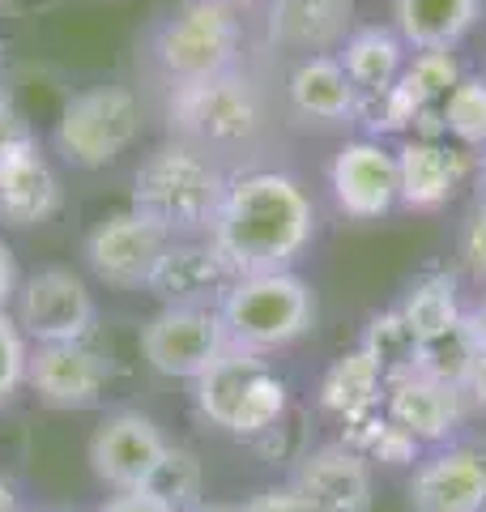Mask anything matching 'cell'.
Returning a JSON list of instances; mask_svg holds the SVG:
<instances>
[{
	"mask_svg": "<svg viewBox=\"0 0 486 512\" xmlns=\"http://www.w3.org/2000/svg\"><path fill=\"white\" fill-rule=\"evenodd\" d=\"M205 239L231 269V278L282 274L312 248L316 205L295 175L243 171L226 180L222 210Z\"/></svg>",
	"mask_w": 486,
	"mask_h": 512,
	"instance_id": "obj_1",
	"label": "cell"
},
{
	"mask_svg": "<svg viewBox=\"0 0 486 512\" xmlns=\"http://www.w3.org/2000/svg\"><path fill=\"white\" fill-rule=\"evenodd\" d=\"M226 197V175L205 150L167 137L141 158L133 175V205L171 239H205Z\"/></svg>",
	"mask_w": 486,
	"mask_h": 512,
	"instance_id": "obj_2",
	"label": "cell"
},
{
	"mask_svg": "<svg viewBox=\"0 0 486 512\" xmlns=\"http://www.w3.org/2000/svg\"><path fill=\"white\" fill-rule=\"evenodd\" d=\"M192 402L201 419L226 436H269L286 414V380L265 363V355L226 346L222 355L192 380Z\"/></svg>",
	"mask_w": 486,
	"mask_h": 512,
	"instance_id": "obj_3",
	"label": "cell"
},
{
	"mask_svg": "<svg viewBox=\"0 0 486 512\" xmlns=\"http://www.w3.org/2000/svg\"><path fill=\"white\" fill-rule=\"evenodd\" d=\"M167 128L175 141H188V146L205 150L209 158L222 150H243L265 128V99L243 69L205 77V82L171 86Z\"/></svg>",
	"mask_w": 486,
	"mask_h": 512,
	"instance_id": "obj_4",
	"label": "cell"
},
{
	"mask_svg": "<svg viewBox=\"0 0 486 512\" xmlns=\"http://www.w3.org/2000/svg\"><path fill=\"white\" fill-rule=\"evenodd\" d=\"M218 316L226 329V346L273 355L316 325V295L295 269L252 274L231 282V291L218 303Z\"/></svg>",
	"mask_w": 486,
	"mask_h": 512,
	"instance_id": "obj_5",
	"label": "cell"
},
{
	"mask_svg": "<svg viewBox=\"0 0 486 512\" xmlns=\"http://www.w3.org/2000/svg\"><path fill=\"white\" fill-rule=\"evenodd\" d=\"M243 22L235 5L222 0H184L150 35V60L171 86L205 82V77L239 69Z\"/></svg>",
	"mask_w": 486,
	"mask_h": 512,
	"instance_id": "obj_6",
	"label": "cell"
},
{
	"mask_svg": "<svg viewBox=\"0 0 486 512\" xmlns=\"http://www.w3.org/2000/svg\"><path fill=\"white\" fill-rule=\"evenodd\" d=\"M141 137V99L128 86H90L64 103L56 120V150L69 167L99 171L133 150Z\"/></svg>",
	"mask_w": 486,
	"mask_h": 512,
	"instance_id": "obj_7",
	"label": "cell"
},
{
	"mask_svg": "<svg viewBox=\"0 0 486 512\" xmlns=\"http://www.w3.org/2000/svg\"><path fill=\"white\" fill-rule=\"evenodd\" d=\"M9 312L26 333V342L35 346L86 342L94 325H99V308H94L90 286L69 265H43L30 278H22Z\"/></svg>",
	"mask_w": 486,
	"mask_h": 512,
	"instance_id": "obj_8",
	"label": "cell"
},
{
	"mask_svg": "<svg viewBox=\"0 0 486 512\" xmlns=\"http://www.w3.org/2000/svg\"><path fill=\"white\" fill-rule=\"evenodd\" d=\"M226 350V329L214 303L158 308L141 329V355L171 380H197Z\"/></svg>",
	"mask_w": 486,
	"mask_h": 512,
	"instance_id": "obj_9",
	"label": "cell"
},
{
	"mask_svg": "<svg viewBox=\"0 0 486 512\" xmlns=\"http://www.w3.org/2000/svg\"><path fill=\"white\" fill-rule=\"evenodd\" d=\"M171 444L162 427L141 410H116L90 436V470L111 491H145L158 466L167 461Z\"/></svg>",
	"mask_w": 486,
	"mask_h": 512,
	"instance_id": "obj_10",
	"label": "cell"
},
{
	"mask_svg": "<svg viewBox=\"0 0 486 512\" xmlns=\"http://www.w3.org/2000/svg\"><path fill=\"white\" fill-rule=\"evenodd\" d=\"M167 244L171 235H162L137 210H116L90 227L81 256H86L90 274L99 282L116 286V291H145Z\"/></svg>",
	"mask_w": 486,
	"mask_h": 512,
	"instance_id": "obj_11",
	"label": "cell"
},
{
	"mask_svg": "<svg viewBox=\"0 0 486 512\" xmlns=\"http://www.w3.org/2000/svg\"><path fill=\"white\" fill-rule=\"evenodd\" d=\"M329 188L337 210L354 222H380L401 205L397 150L380 137H354L329 163Z\"/></svg>",
	"mask_w": 486,
	"mask_h": 512,
	"instance_id": "obj_12",
	"label": "cell"
},
{
	"mask_svg": "<svg viewBox=\"0 0 486 512\" xmlns=\"http://www.w3.org/2000/svg\"><path fill=\"white\" fill-rule=\"evenodd\" d=\"M111 363L86 342H56V346H30L26 384L39 393V402L56 410H86L99 406L107 393Z\"/></svg>",
	"mask_w": 486,
	"mask_h": 512,
	"instance_id": "obj_13",
	"label": "cell"
},
{
	"mask_svg": "<svg viewBox=\"0 0 486 512\" xmlns=\"http://www.w3.org/2000/svg\"><path fill=\"white\" fill-rule=\"evenodd\" d=\"M397 150V184H401V205L418 214L444 210L457 197L465 180H474L478 154H469L452 141H427V137H401Z\"/></svg>",
	"mask_w": 486,
	"mask_h": 512,
	"instance_id": "obj_14",
	"label": "cell"
},
{
	"mask_svg": "<svg viewBox=\"0 0 486 512\" xmlns=\"http://www.w3.org/2000/svg\"><path fill=\"white\" fill-rule=\"evenodd\" d=\"M64 201L60 175L47 163L39 141H22V146L0 150V227L30 231L56 218Z\"/></svg>",
	"mask_w": 486,
	"mask_h": 512,
	"instance_id": "obj_15",
	"label": "cell"
},
{
	"mask_svg": "<svg viewBox=\"0 0 486 512\" xmlns=\"http://www.w3.org/2000/svg\"><path fill=\"white\" fill-rule=\"evenodd\" d=\"M290 487L312 512H371V461L350 444H324L299 461Z\"/></svg>",
	"mask_w": 486,
	"mask_h": 512,
	"instance_id": "obj_16",
	"label": "cell"
},
{
	"mask_svg": "<svg viewBox=\"0 0 486 512\" xmlns=\"http://www.w3.org/2000/svg\"><path fill=\"white\" fill-rule=\"evenodd\" d=\"M354 30V0H269L265 39L290 56H337Z\"/></svg>",
	"mask_w": 486,
	"mask_h": 512,
	"instance_id": "obj_17",
	"label": "cell"
},
{
	"mask_svg": "<svg viewBox=\"0 0 486 512\" xmlns=\"http://www.w3.org/2000/svg\"><path fill=\"white\" fill-rule=\"evenodd\" d=\"M414 512H482L486 508V457L474 444H448L431 453L410 478Z\"/></svg>",
	"mask_w": 486,
	"mask_h": 512,
	"instance_id": "obj_18",
	"label": "cell"
},
{
	"mask_svg": "<svg viewBox=\"0 0 486 512\" xmlns=\"http://www.w3.org/2000/svg\"><path fill=\"white\" fill-rule=\"evenodd\" d=\"M465 406L469 402L461 389H448V384L418 376V372L384 384V402H380L388 423L401 427L418 444H444L461 427Z\"/></svg>",
	"mask_w": 486,
	"mask_h": 512,
	"instance_id": "obj_19",
	"label": "cell"
},
{
	"mask_svg": "<svg viewBox=\"0 0 486 512\" xmlns=\"http://www.w3.org/2000/svg\"><path fill=\"white\" fill-rule=\"evenodd\" d=\"M231 282V269L222 265L209 239H171L145 291L158 295L162 308H175V303H214L218 308Z\"/></svg>",
	"mask_w": 486,
	"mask_h": 512,
	"instance_id": "obj_20",
	"label": "cell"
},
{
	"mask_svg": "<svg viewBox=\"0 0 486 512\" xmlns=\"http://www.w3.org/2000/svg\"><path fill=\"white\" fill-rule=\"evenodd\" d=\"M290 111L307 124H354L359 120V90L337 56H303L286 77Z\"/></svg>",
	"mask_w": 486,
	"mask_h": 512,
	"instance_id": "obj_21",
	"label": "cell"
},
{
	"mask_svg": "<svg viewBox=\"0 0 486 512\" xmlns=\"http://www.w3.org/2000/svg\"><path fill=\"white\" fill-rule=\"evenodd\" d=\"M337 60L350 77V86L359 90V99H380L384 90L397 86V77L405 73L410 47L393 26H354L346 43L337 47Z\"/></svg>",
	"mask_w": 486,
	"mask_h": 512,
	"instance_id": "obj_22",
	"label": "cell"
},
{
	"mask_svg": "<svg viewBox=\"0 0 486 512\" xmlns=\"http://www.w3.org/2000/svg\"><path fill=\"white\" fill-rule=\"evenodd\" d=\"M388 5H393V30L410 52L457 47L486 13V0H388Z\"/></svg>",
	"mask_w": 486,
	"mask_h": 512,
	"instance_id": "obj_23",
	"label": "cell"
},
{
	"mask_svg": "<svg viewBox=\"0 0 486 512\" xmlns=\"http://www.w3.org/2000/svg\"><path fill=\"white\" fill-rule=\"evenodd\" d=\"M401 320L414 329L418 342H435L452 333L461 325L465 316V303H461V291H457V274H448V269H431V274L414 278L410 291L401 295L397 303Z\"/></svg>",
	"mask_w": 486,
	"mask_h": 512,
	"instance_id": "obj_24",
	"label": "cell"
},
{
	"mask_svg": "<svg viewBox=\"0 0 486 512\" xmlns=\"http://www.w3.org/2000/svg\"><path fill=\"white\" fill-rule=\"evenodd\" d=\"M384 402V372L367 350H350L337 359L320 380V406L337 414L342 423L359 419V414L376 410Z\"/></svg>",
	"mask_w": 486,
	"mask_h": 512,
	"instance_id": "obj_25",
	"label": "cell"
},
{
	"mask_svg": "<svg viewBox=\"0 0 486 512\" xmlns=\"http://www.w3.org/2000/svg\"><path fill=\"white\" fill-rule=\"evenodd\" d=\"M371 359H376V367L384 372V384H393L401 376H414L418 372V355H423V342L414 338V329L401 320L397 308L388 312H376L367 320V333H363V346Z\"/></svg>",
	"mask_w": 486,
	"mask_h": 512,
	"instance_id": "obj_26",
	"label": "cell"
},
{
	"mask_svg": "<svg viewBox=\"0 0 486 512\" xmlns=\"http://www.w3.org/2000/svg\"><path fill=\"white\" fill-rule=\"evenodd\" d=\"M440 120L452 146H461L469 154L486 150V77L482 73H465L448 90V99L440 103Z\"/></svg>",
	"mask_w": 486,
	"mask_h": 512,
	"instance_id": "obj_27",
	"label": "cell"
},
{
	"mask_svg": "<svg viewBox=\"0 0 486 512\" xmlns=\"http://www.w3.org/2000/svg\"><path fill=\"white\" fill-rule=\"evenodd\" d=\"M478 359H482V350L474 346V338H469V329L457 325L452 333H444V338L423 342V355H418V376H431V380L448 384V389L465 393L469 372H474Z\"/></svg>",
	"mask_w": 486,
	"mask_h": 512,
	"instance_id": "obj_28",
	"label": "cell"
},
{
	"mask_svg": "<svg viewBox=\"0 0 486 512\" xmlns=\"http://www.w3.org/2000/svg\"><path fill=\"white\" fill-rule=\"evenodd\" d=\"M405 82H410L418 94H423L427 107H440L448 99V90L461 82V60L452 47H427V52H410L405 60Z\"/></svg>",
	"mask_w": 486,
	"mask_h": 512,
	"instance_id": "obj_29",
	"label": "cell"
},
{
	"mask_svg": "<svg viewBox=\"0 0 486 512\" xmlns=\"http://www.w3.org/2000/svg\"><path fill=\"white\" fill-rule=\"evenodd\" d=\"M145 491H154L158 500H167L175 512L201 508V466H197V457H192L188 448H171L167 461H162L158 474H154V483Z\"/></svg>",
	"mask_w": 486,
	"mask_h": 512,
	"instance_id": "obj_30",
	"label": "cell"
},
{
	"mask_svg": "<svg viewBox=\"0 0 486 512\" xmlns=\"http://www.w3.org/2000/svg\"><path fill=\"white\" fill-rule=\"evenodd\" d=\"M26 367H30L26 333L18 329L13 312H0V406L18 397V389L26 384Z\"/></svg>",
	"mask_w": 486,
	"mask_h": 512,
	"instance_id": "obj_31",
	"label": "cell"
},
{
	"mask_svg": "<svg viewBox=\"0 0 486 512\" xmlns=\"http://www.w3.org/2000/svg\"><path fill=\"white\" fill-rule=\"evenodd\" d=\"M457 252H461V265L474 274L478 282H486V205H474L461 227L457 239Z\"/></svg>",
	"mask_w": 486,
	"mask_h": 512,
	"instance_id": "obj_32",
	"label": "cell"
},
{
	"mask_svg": "<svg viewBox=\"0 0 486 512\" xmlns=\"http://www.w3.org/2000/svg\"><path fill=\"white\" fill-rule=\"evenodd\" d=\"M22 141H35V128H30L18 99H13V94L5 90V82H0V150L22 146Z\"/></svg>",
	"mask_w": 486,
	"mask_h": 512,
	"instance_id": "obj_33",
	"label": "cell"
},
{
	"mask_svg": "<svg viewBox=\"0 0 486 512\" xmlns=\"http://www.w3.org/2000/svg\"><path fill=\"white\" fill-rule=\"evenodd\" d=\"M239 512H312V508L299 500L295 487H282V491H261L256 500L239 504Z\"/></svg>",
	"mask_w": 486,
	"mask_h": 512,
	"instance_id": "obj_34",
	"label": "cell"
},
{
	"mask_svg": "<svg viewBox=\"0 0 486 512\" xmlns=\"http://www.w3.org/2000/svg\"><path fill=\"white\" fill-rule=\"evenodd\" d=\"M103 512H175L167 500H158L154 491H120L103 504Z\"/></svg>",
	"mask_w": 486,
	"mask_h": 512,
	"instance_id": "obj_35",
	"label": "cell"
},
{
	"mask_svg": "<svg viewBox=\"0 0 486 512\" xmlns=\"http://www.w3.org/2000/svg\"><path fill=\"white\" fill-rule=\"evenodd\" d=\"M22 286V274H18V261H13V248L0 239V312L13 308V295Z\"/></svg>",
	"mask_w": 486,
	"mask_h": 512,
	"instance_id": "obj_36",
	"label": "cell"
},
{
	"mask_svg": "<svg viewBox=\"0 0 486 512\" xmlns=\"http://www.w3.org/2000/svg\"><path fill=\"white\" fill-rule=\"evenodd\" d=\"M461 325L469 329V338H474V346L486 355V295L474 303V308H465V316H461Z\"/></svg>",
	"mask_w": 486,
	"mask_h": 512,
	"instance_id": "obj_37",
	"label": "cell"
},
{
	"mask_svg": "<svg viewBox=\"0 0 486 512\" xmlns=\"http://www.w3.org/2000/svg\"><path fill=\"white\" fill-rule=\"evenodd\" d=\"M465 402L486 414V355L474 363V372H469V384H465Z\"/></svg>",
	"mask_w": 486,
	"mask_h": 512,
	"instance_id": "obj_38",
	"label": "cell"
},
{
	"mask_svg": "<svg viewBox=\"0 0 486 512\" xmlns=\"http://www.w3.org/2000/svg\"><path fill=\"white\" fill-rule=\"evenodd\" d=\"M469 184H474V205H486V163H482V158L474 163V180H469Z\"/></svg>",
	"mask_w": 486,
	"mask_h": 512,
	"instance_id": "obj_39",
	"label": "cell"
},
{
	"mask_svg": "<svg viewBox=\"0 0 486 512\" xmlns=\"http://www.w3.org/2000/svg\"><path fill=\"white\" fill-rule=\"evenodd\" d=\"M0 512H18V491L0 478Z\"/></svg>",
	"mask_w": 486,
	"mask_h": 512,
	"instance_id": "obj_40",
	"label": "cell"
},
{
	"mask_svg": "<svg viewBox=\"0 0 486 512\" xmlns=\"http://www.w3.org/2000/svg\"><path fill=\"white\" fill-rule=\"evenodd\" d=\"M192 512H239V508H231V504H201V508H192Z\"/></svg>",
	"mask_w": 486,
	"mask_h": 512,
	"instance_id": "obj_41",
	"label": "cell"
},
{
	"mask_svg": "<svg viewBox=\"0 0 486 512\" xmlns=\"http://www.w3.org/2000/svg\"><path fill=\"white\" fill-rule=\"evenodd\" d=\"M5 64H9V52H5V35H0V77H5Z\"/></svg>",
	"mask_w": 486,
	"mask_h": 512,
	"instance_id": "obj_42",
	"label": "cell"
},
{
	"mask_svg": "<svg viewBox=\"0 0 486 512\" xmlns=\"http://www.w3.org/2000/svg\"><path fill=\"white\" fill-rule=\"evenodd\" d=\"M222 5H235L239 9V5H256V0H222Z\"/></svg>",
	"mask_w": 486,
	"mask_h": 512,
	"instance_id": "obj_43",
	"label": "cell"
},
{
	"mask_svg": "<svg viewBox=\"0 0 486 512\" xmlns=\"http://www.w3.org/2000/svg\"><path fill=\"white\" fill-rule=\"evenodd\" d=\"M478 158H482V163H486V150H482V154H478Z\"/></svg>",
	"mask_w": 486,
	"mask_h": 512,
	"instance_id": "obj_44",
	"label": "cell"
},
{
	"mask_svg": "<svg viewBox=\"0 0 486 512\" xmlns=\"http://www.w3.org/2000/svg\"><path fill=\"white\" fill-rule=\"evenodd\" d=\"M0 5H13V0H0Z\"/></svg>",
	"mask_w": 486,
	"mask_h": 512,
	"instance_id": "obj_45",
	"label": "cell"
},
{
	"mask_svg": "<svg viewBox=\"0 0 486 512\" xmlns=\"http://www.w3.org/2000/svg\"><path fill=\"white\" fill-rule=\"evenodd\" d=\"M482 77H486V64H482Z\"/></svg>",
	"mask_w": 486,
	"mask_h": 512,
	"instance_id": "obj_46",
	"label": "cell"
}]
</instances>
